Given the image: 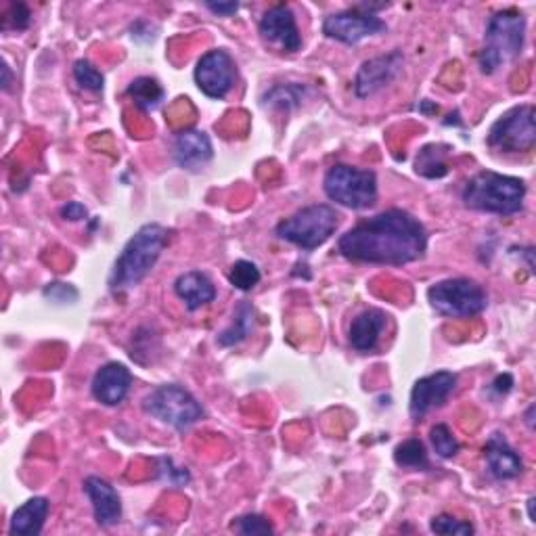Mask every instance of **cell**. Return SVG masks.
Instances as JSON below:
<instances>
[{
    "label": "cell",
    "instance_id": "obj_1",
    "mask_svg": "<svg viewBox=\"0 0 536 536\" xmlns=\"http://www.w3.org/2000/svg\"><path fill=\"white\" fill-rule=\"evenodd\" d=\"M426 250L428 231L423 222L400 208L361 220L338 239L340 256L365 264H411L426 256Z\"/></svg>",
    "mask_w": 536,
    "mask_h": 536
},
{
    "label": "cell",
    "instance_id": "obj_2",
    "mask_svg": "<svg viewBox=\"0 0 536 536\" xmlns=\"http://www.w3.org/2000/svg\"><path fill=\"white\" fill-rule=\"evenodd\" d=\"M168 243L166 227L158 222H149L134 233L124 250L114 262L109 275V289L114 294L128 292V289L137 287L158 264L164 248Z\"/></svg>",
    "mask_w": 536,
    "mask_h": 536
},
{
    "label": "cell",
    "instance_id": "obj_3",
    "mask_svg": "<svg viewBox=\"0 0 536 536\" xmlns=\"http://www.w3.org/2000/svg\"><path fill=\"white\" fill-rule=\"evenodd\" d=\"M461 199L469 210L513 216L524 208L526 183L518 176L482 170L465 183Z\"/></svg>",
    "mask_w": 536,
    "mask_h": 536
},
{
    "label": "cell",
    "instance_id": "obj_4",
    "mask_svg": "<svg viewBox=\"0 0 536 536\" xmlns=\"http://www.w3.org/2000/svg\"><path fill=\"white\" fill-rule=\"evenodd\" d=\"M526 17L518 9H505L488 19L484 32V49L478 55L480 72L490 76L501 65L516 61L524 51Z\"/></svg>",
    "mask_w": 536,
    "mask_h": 536
},
{
    "label": "cell",
    "instance_id": "obj_5",
    "mask_svg": "<svg viewBox=\"0 0 536 536\" xmlns=\"http://www.w3.org/2000/svg\"><path fill=\"white\" fill-rule=\"evenodd\" d=\"M340 214L329 204H315L306 206L292 214L289 218L281 220L275 227V235L281 241L294 243L298 248L310 252L317 250L338 229Z\"/></svg>",
    "mask_w": 536,
    "mask_h": 536
},
{
    "label": "cell",
    "instance_id": "obj_6",
    "mask_svg": "<svg viewBox=\"0 0 536 536\" xmlns=\"http://www.w3.org/2000/svg\"><path fill=\"white\" fill-rule=\"evenodd\" d=\"M323 191L338 206L367 210L377 201V176L367 168L335 164L323 178Z\"/></svg>",
    "mask_w": 536,
    "mask_h": 536
},
{
    "label": "cell",
    "instance_id": "obj_7",
    "mask_svg": "<svg viewBox=\"0 0 536 536\" xmlns=\"http://www.w3.org/2000/svg\"><path fill=\"white\" fill-rule=\"evenodd\" d=\"M143 411L178 432L189 430L204 417L201 402L178 384H164L153 388L143 398Z\"/></svg>",
    "mask_w": 536,
    "mask_h": 536
},
{
    "label": "cell",
    "instance_id": "obj_8",
    "mask_svg": "<svg viewBox=\"0 0 536 536\" xmlns=\"http://www.w3.org/2000/svg\"><path fill=\"white\" fill-rule=\"evenodd\" d=\"M428 302L442 317L467 319L486 310L488 294L480 283L465 277H455L434 283L428 289Z\"/></svg>",
    "mask_w": 536,
    "mask_h": 536
},
{
    "label": "cell",
    "instance_id": "obj_9",
    "mask_svg": "<svg viewBox=\"0 0 536 536\" xmlns=\"http://www.w3.org/2000/svg\"><path fill=\"white\" fill-rule=\"evenodd\" d=\"M488 147L501 153H528L536 145V109L534 105H518L490 126Z\"/></svg>",
    "mask_w": 536,
    "mask_h": 536
},
{
    "label": "cell",
    "instance_id": "obj_10",
    "mask_svg": "<svg viewBox=\"0 0 536 536\" xmlns=\"http://www.w3.org/2000/svg\"><path fill=\"white\" fill-rule=\"evenodd\" d=\"M384 32H388L386 21L377 13L365 11L359 5L340 13H333L323 21V34L342 44H359L365 38Z\"/></svg>",
    "mask_w": 536,
    "mask_h": 536
},
{
    "label": "cell",
    "instance_id": "obj_11",
    "mask_svg": "<svg viewBox=\"0 0 536 536\" xmlns=\"http://www.w3.org/2000/svg\"><path fill=\"white\" fill-rule=\"evenodd\" d=\"M193 76L201 93L220 101L233 91L237 80V65L225 49H212L199 57Z\"/></svg>",
    "mask_w": 536,
    "mask_h": 536
},
{
    "label": "cell",
    "instance_id": "obj_12",
    "mask_svg": "<svg viewBox=\"0 0 536 536\" xmlns=\"http://www.w3.org/2000/svg\"><path fill=\"white\" fill-rule=\"evenodd\" d=\"M405 72V57L400 51L379 55L365 61L354 78V93L359 99H369L386 86L396 82Z\"/></svg>",
    "mask_w": 536,
    "mask_h": 536
},
{
    "label": "cell",
    "instance_id": "obj_13",
    "mask_svg": "<svg viewBox=\"0 0 536 536\" xmlns=\"http://www.w3.org/2000/svg\"><path fill=\"white\" fill-rule=\"evenodd\" d=\"M457 388V375L453 371H436L415 382L409 400V413L413 419L426 417L442 407Z\"/></svg>",
    "mask_w": 536,
    "mask_h": 536
},
{
    "label": "cell",
    "instance_id": "obj_14",
    "mask_svg": "<svg viewBox=\"0 0 536 536\" xmlns=\"http://www.w3.org/2000/svg\"><path fill=\"white\" fill-rule=\"evenodd\" d=\"M260 36L268 42L275 44L285 53H296L302 47V36L296 24V15L287 5H275L268 9L258 24Z\"/></svg>",
    "mask_w": 536,
    "mask_h": 536
},
{
    "label": "cell",
    "instance_id": "obj_15",
    "mask_svg": "<svg viewBox=\"0 0 536 536\" xmlns=\"http://www.w3.org/2000/svg\"><path fill=\"white\" fill-rule=\"evenodd\" d=\"M172 158L178 168L187 172H201L214 158L212 141L204 130L189 128L178 132L172 143Z\"/></svg>",
    "mask_w": 536,
    "mask_h": 536
},
{
    "label": "cell",
    "instance_id": "obj_16",
    "mask_svg": "<svg viewBox=\"0 0 536 536\" xmlns=\"http://www.w3.org/2000/svg\"><path fill=\"white\" fill-rule=\"evenodd\" d=\"M132 386V373L122 363H107L93 377V396L105 407H118L126 400Z\"/></svg>",
    "mask_w": 536,
    "mask_h": 536
},
{
    "label": "cell",
    "instance_id": "obj_17",
    "mask_svg": "<svg viewBox=\"0 0 536 536\" xmlns=\"http://www.w3.org/2000/svg\"><path fill=\"white\" fill-rule=\"evenodd\" d=\"M484 457H486L488 474L495 480H513L522 476L524 472L522 457L501 432H493L488 436L486 446H484Z\"/></svg>",
    "mask_w": 536,
    "mask_h": 536
},
{
    "label": "cell",
    "instance_id": "obj_18",
    "mask_svg": "<svg viewBox=\"0 0 536 536\" xmlns=\"http://www.w3.org/2000/svg\"><path fill=\"white\" fill-rule=\"evenodd\" d=\"M84 493L91 499L95 522L103 528L116 526L122 520V499L118 490L99 476H88L84 480Z\"/></svg>",
    "mask_w": 536,
    "mask_h": 536
},
{
    "label": "cell",
    "instance_id": "obj_19",
    "mask_svg": "<svg viewBox=\"0 0 536 536\" xmlns=\"http://www.w3.org/2000/svg\"><path fill=\"white\" fill-rule=\"evenodd\" d=\"M388 325V315L379 308H367L361 315H356L348 329L350 346L356 352H373L379 344V338Z\"/></svg>",
    "mask_w": 536,
    "mask_h": 536
},
{
    "label": "cell",
    "instance_id": "obj_20",
    "mask_svg": "<svg viewBox=\"0 0 536 536\" xmlns=\"http://www.w3.org/2000/svg\"><path fill=\"white\" fill-rule=\"evenodd\" d=\"M174 294L187 306V310L195 312V310L214 302L216 287L206 273L189 271V273H183V275L176 277Z\"/></svg>",
    "mask_w": 536,
    "mask_h": 536
},
{
    "label": "cell",
    "instance_id": "obj_21",
    "mask_svg": "<svg viewBox=\"0 0 536 536\" xmlns=\"http://www.w3.org/2000/svg\"><path fill=\"white\" fill-rule=\"evenodd\" d=\"M51 501L47 497H32L24 505L17 507L11 524L9 534L11 536H38L44 528V522L49 518Z\"/></svg>",
    "mask_w": 536,
    "mask_h": 536
},
{
    "label": "cell",
    "instance_id": "obj_22",
    "mask_svg": "<svg viewBox=\"0 0 536 536\" xmlns=\"http://www.w3.org/2000/svg\"><path fill=\"white\" fill-rule=\"evenodd\" d=\"M453 147L446 143H430L423 145L415 158V172L423 178H430V181H438L451 172L449 168V155Z\"/></svg>",
    "mask_w": 536,
    "mask_h": 536
},
{
    "label": "cell",
    "instance_id": "obj_23",
    "mask_svg": "<svg viewBox=\"0 0 536 536\" xmlns=\"http://www.w3.org/2000/svg\"><path fill=\"white\" fill-rule=\"evenodd\" d=\"M254 315H256V310H254L252 302L241 300L235 308L231 325L225 331L218 333V344L222 348H233V346L241 344L243 340H248L254 331Z\"/></svg>",
    "mask_w": 536,
    "mask_h": 536
},
{
    "label": "cell",
    "instance_id": "obj_24",
    "mask_svg": "<svg viewBox=\"0 0 536 536\" xmlns=\"http://www.w3.org/2000/svg\"><path fill=\"white\" fill-rule=\"evenodd\" d=\"M394 461L402 469H413V472H426L430 469L428 449L419 438H409L400 442L394 449Z\"/></svg>",
    "mask_w": 536,
    "mask_h": 536
},
{
    "label": "cell",
    "instance_id": "obj_25",
    "mask_svg": "<svg viewBox=\"0 0 536 536\" xmlns=\"http://www.w3.org/2000/svg\"><path fill=\"white\" fill-rule=\"evenodd\" d=\"M130 99L137 103L141 109L145 111H151L155 107H160L166 93H164V86L155 80V78H149V76H141L137 80H132L128 91Z\"/></svg>",
    "mask_w": 536,
    "mask_h": 536
},
{
    "label": "cell",
    "instance_id": "obj_26",
    "mask_svg": "<svg viewBox=\"0 0 536 536\" xmlns=\"http://www.w3.org/2000/svg\"><path fill=\"white\" fill-rule=\"evenodd\" d=\"M306 97V86L292 82V84H277L262 97L264 107L275 109H294L298 107Z\"/></svg>",
    "mask_w": 536,
    "mask_h": 536
},
{
    "label": "cell",
    "instance_id": "obj_27",
    "mask_svg": "<svg viewBox=\"0 0 536 536\" xmlns=\"http://www.w3.org/2000/svg\"><path fill=\"white\" fill-rule=\"evenodd\" d=\"M260 279H262L260 268L250 260H237L231 266L229 281L235 289H239V292H252V289L260 283Z\"/></svg>",
    "mask_w": 536,
    "mask_h": 536
},
{
    "label": "cell",
    "instance_id": "obj_28",
    "mask_svg": "<svg viewBox=\"0 0 536 536\" xmlns=\"http://www.w3.org/2000/svg\"><path fill=\"white\" fill-rule=\"evenodd\" d=\"M430 442L434 453L442 459H453L459 453V440L446 423H436L430 430Z\"/></svg>",
    "mask_w": 536,
    "mask_h": 536
},
{
    "label": "cell",
    "instance_id": "obj_29",
    "mask_svg": "<svg viewBox=\"0 0 536 536\" xmlns=\"http://www.w3.org/2000/svg\"><path fill=\"white\" fill-rule=\"evenodd\" d=\"M74 78L82 88H86V91H91V93H101L105 86V76L91 61H86V59H78L74 63Z\"/></svg>",
    "mask_w": 536,
    "mask_h": 536
},
{
    "label": "cell",
    "instance_id": "obj_30",
    "mask_svg": "<svg viewBox=\"0 0 536 536\" xmlns=\"http://www.w3.org/2000/svg\"><path fill=\"white\" fill-rule=\"evenodd\" d=\"M231 528L243 536H268L275 534V526L268 522L260 513H248V516L237 518Z\"/></svg>",
    "mask_w": 536,
    "mask_h": 536
},
{
    "label": "cell",
    "instance_id": "obj_31",
    "mask_svg": "<svg viewBox=\"0 0 536 536\" xmlns=\"http://www.w3.org/2000/svg\"><path fill=\"white\" fill-rule=\"evenodd\" d=\"M430 530L434 534H444V536H469V534H474L476 528L465 522V520H457L453 516H449V513H440V516H434L432 522H430Z\"/></svg>",
    "mask_w": 536,
    "mask_h": 536
},
{
    "label": "cell",
    "instance_id": "obj_32",
    "mask_svg": "<svg viewBox=\"0 0 536 536\" xmlns=\"http://www.w3.org/2000/svg\"><path fill=\"white\" fill-rule=\"evenodd\" d=\"M32 24V11L24 3H13L3 17V32H24Z\"/></svg>",
    "mask_w": 536,
    "mask_h": 536
},
{
    "label": "cell",
    "instance_id": "obj_33",
    "mask_svg": "<svg viewBox=\"0 0 536 536\" xmlns=\"http://www.w3.org/2000/svg\"><path fill=\"white\" fill-rule=\"evenodd\" d=\"M42 296L47 298L49 302L57 304V306H67V304H76L80 298V292L70 285V283H61V281H53L47 287L42 289Z\"/></svg>",
    "mask_w": 536,
    "mask_h": 536
},
{
    "label": "cell",
    "instance_id": "obj_34",
    "mask_svg": "<svg viewBox=\"0 0 536 536\" xmlns=\"http://www.w3.org/2000/svg\"><path fill=\"white\" fill-rule=\"evenodd\" d=\"M160 463V476L174 486H187L191 482V474L187 467H174V461L170 457L158 459Z\"/></svg>",
    "mask_w": 536,
    "mask_h": 536
},
{
    "label": "cell",
    "instance_id": "obj_35",
    "mask_svg": "<svg viewBox=\"0 0 536 536\" xmlns=\"http://www.w3.org/2000/svg\"><path fill=\"white\" fill-rule=\"evenodd\" d=\"M61 218L70 220V222H78V220H86L88 210L80 204V201H67V204L59 210Z\"/></svg>",
    "mask_w": 536,
    "mask_h": 536
},
{
    "label": "cell",
    "instance_id": "obj_36",
    "mask_svg": "<svg viewBox=\"0 0 536 536\" xmlns=\"http://www.w3.org/2000/svg\"><path fill=\"white\" fill-rule=\"evenodd\" d=\"M206 9H210L218 17H231L239 11V3H206Z\"/></svg>",
    "mask_w": 536,
    "mask_h": 536
},
{
    "label": "cell",
    "instance_id": "obj_37",
    "mask_svg": "<svg viewBox=\"0 0 536 536\" xmlns=\"http://www.w3.org/2000/svg\"><path fill=\"white\" fill-rule=\"evenodd\" d=\"M511 388H513V377L509 375V373H503V375H497L495 377V382L493 384H490V390H493V392H497L499 396L503 394H509L511 392Z\"/></svg>",
    "mask_w": 536,
    "mask_h": 536
},
{
    "label": "cell",
    "instance_id": "obj_38",
    "mask_svg": "<svg viewBox=\"0 0 536 536\" xmlns=\"http://www.w3.org/2000/svg\"><path fill=\"white\" fill-rule=\"evenodd\" d=\"M11 84H13L11 67H9L7 61H3V91H11Z\"/></svg>",
    "mask_w": 536,
    "mask_h": 536
},
{
    "label": "cell",
    "instance_id": "obj_39",
    "mask_svg": "<svg viewBox=\"0 0 536 536\" xmlns=\"http://www.w3.org/2000/svg\"><path fill=\"white\" fill-rule=\"evenodd\" d=\"M534 411H536V405H530L528 411H526V415H524V421H526V426L530 430H534Z\"/></svg>",
    "mask_w": 536,
    "mask_h": 536
},
{
    "label": "cell",
    "instance_id": "obj_40",
    "mask_svg": "<svg viewBox=\"0 0 536 536\" xmlns=\"http://www.w3.org/2000/svg\"><path fill=\"white\" fill-rule=\"evenodd\" d=\"M534 503H536V499L530 497V499H528V518H530V522H536V520H534Z\"/></svg>",
    "mask_w": 536,
    "mask_h": 536
}]
</instances>
